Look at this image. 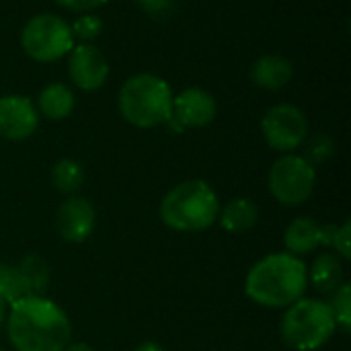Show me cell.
Segmentation results:
<instances>
[{"mask_svg":"<svg viewBox=\"0 0 351 351\" xmlns=\"http://www.w3.org/2000/svg\"><path fill=\"white\" fill-rule=\"evenodd\" d=\"M74 41L76 39L72 35L70 23L53 12L31 16L21 31L23 51L39 64H49L68 56L76 45Z\"/></svg>","mask_w":351,"mask_h":351,"instance_id":"8992f818","label":"cell"},{"mask_svg":"<svg viewBox=\"0 0 351 351\" xmlns=\"http://www.w3.org/2000/svg\"><path fill=\"white\" fill-rule=\"evenodd\" d=\"M4 321H6V304L0 300V329L4 327Z\"/></svg>","mask_w":351,"mask_h":351,"instance_id":"f1b7e54d","label":"cell"},{"mask_svg":"<svg viewBox=\"0 0 351 351\" xmlns=\"http://www.w3.org/2000/svg\"><path fill=\"white\" fill-rule=\"evenodd\" d=\"M261 134L269 148L290 154L308 138V119L304 111L292 103L274 105L261 119Z\"/></svg>","mask_w":351,"mask_h":351,"instance_id":"ba28073f","label":"cell"},{"mask_svg":"<svg viewBox=\"0 0 351 351\" xmlns=\"http://www.w3.org/2000/svg\"><path fill=\"white\" fill-rule=\"evenodd\" d=\"M39 125V111L29 97L4 95L0 97V136L10 142L27 140Z\"/></svg>","mask_w":351,"mask_h":351,"instance_id":"8fae6325","label":"cell"},{"mask_svg":"<svg viewBox=\"0 0 351 351\" xmlns=\"http://www.w3.org/2000/svg\"><path fill=\"white\" fill-rule=\"evenodd\" d=\"M216 113L218 103L214 95L206 88L191 86L173 97V111L167 125L173 128L175 132L206 128L216 119Z\"/></svg>","mask_w":351,"mask_h":351,"instance_id":"9c48e42d","label":"cell"},{"mask_svg":"<svg viewBox=\"0 0 351 351\" xmlns=\"http://www.w3.org/2000/svg\"><path fill=\"white\" fill-rule=\"evenodd\" d=\"M134 351H165V348L158 346V343H154V341H144V343H140Z\"/></svg>","mask_w":351,"mask_h":351,"instance_id":"4316f807","label":"cell"},{"mask_svg":"<svg viewBox=\"0 0 351 351\" xmlns=\"http://www.w3.org/2000/svg\"><path fill=\"white\" fill-rule=\"evenodd\" d=\"M173 90L171 84L150 72H140L130 76L119 88V113L121 117L142 130L162 125L171 119L173 111Z\"/></svg>","mask_w":351,"mask_h":351,"instance_id":"277c9868","label":"cell"},{"mask_svg":"<svg viewBox=\"0 0 351 351\" xmlns=\"http://www.w3.org/2000/svg\"><path fill=\"white\" fill-rule=\"evenodd\" d=\"M308 269L290 253H274L259 259L247 274L245 294L263 308H288L304 298Z\"/></svg>","mask_w":351,"mask_h":351,"instance_id":"7a4b0ae2","label":"cell"},{"mask_svg":"<svg viewBox=\"0 0 351 351\" xmlns=\"http://www.w3.org/2000/svg\"><path fill=\"white\" fill-rule=\"evenodd\" d=\"M21 298H25V288L16 265L0 263V300L10 306Z\"/></svg>","mask_w":351,"mask_h":351,"instance_id":"44dd1931","label":"cell"},{"mask_svg":"<svg viewBox=\"0 0 351 351\" xmlns=\"http://www.w3.org/2000/svg\"><path fill=\"white\" fill-rule=\"evenodd\" d=\"M313 288L321 294H333L343 284V265L335 253H321L308 269Z\"/></svg>","mask_w":351,"mask_h":351,"instance_id":"e0dca14e","label":"cell"},{"mask_svg":"<svg viewBox=\"0 0 351 351\" xmlns=\"http://www.w3.org/2000/svg\"><path fill=\"white\" fill-rule=\"evenodd\" d=\"M251 82L263 90H282L294 76V66L286 56L265 53L251 66Z\"/></svg>","mask_w":351,"mask_h":351,"instance_id":"4fadbf2b","label":"cell"},{"mask_svg":"<svg viewBox=\"0 0 351 351\" xmlns=\"http://www.w3.org/2000/svg\"><path fill=\"white\" fill-rule=\"evenodd\" d=\"M0 351H4V350H2V348H0Z\"/></svg>","mask_w":351,"mask_h":351,"instance_id":"f546056e","label":"cell"},{"mask_svg":"<svg viewBox=\"0 0 351 351\" xmlns=\"http://www.w3.org/2000/svg\"><path fill=\"white\" fill-rule=\"evenodd\" d=\"M56 2H58L62 8H66V10H70V12H80V14L93 12L95 8L107 4V0H56Z\"/></svg>","mask_w":351,"mask_h":351,"instance_id":"d4e9b609","label":"cell"},{"mask_svg":"<svg viewBox=\"0 0 351 351\" xmlns=\"http://www.w3.org/2000/svg\"><path fill=\"white\" fill-rule=\"evenodd\" d=\"M68 76L80 90H99L109 78V62L105 53L90 43L74 45L68 53Z\"/></svg>","mask_w":351,"mask_h":351,"instance_id":"30bf717a","label":"cell"},{"mask_svg":"<svg viewBox=\"0 0 351 351\" xmlns=\"http://www.w3.org/2000/svg\"><path fill=\"white\" fill-rule=\"evenodd\" d=\"M19 276L23 280L25 296H43L49 286V267L43 257L27 255L19 265Z\"/></svg>","mask_w":351,"mask_h":351,"instance_id":"ac0fdd59","label":"cell"},{"mask_svg":"<svg viewBox=\"0 0 351 351\" xmlns=\"http://www.w3.org/2000/svg\"><path fill=\"white\" fill-rule=\"evenodd\" d=\"M325 247L335 249V255L339 259L351 257V222L343 224H325Z\"/></svg>","mask_w":351,"mask_h":351,"instance_id":"7402d4cb","label":"cell"},{"mask_svg":"<svg viewBox=\"0 0 351 351\" xmlns=\"http://www.w3.org/2000/svg\"><path fill=\"white\" fill-rule=\"evenodd\" d=\"M220 212L216 191L202 179H189L175 185L160 202V220L177 232L208 230Z\"/></svg>","mask_w":351,"mask_h":351,"instance_id":"3957f363","label":"cell"},{"mask_svg":"<svg viewBox=\"0 0 351 351\" xmlns=\"http://www.w3.org/2000/svg\"><path fill=\"white\" fill-rule=\"evenodd\" d=\"M284 245L288 253L296 257L315 253L319 247H325V224H319L308 216H300L286 228Z\"/></svg>","mask_w":351,"mask_h":351,"instance_id":"5bb4252c","label":"cell"},{"mask_svg":"<svg viewBox=\"0 0 351 351\" xmlns=\"http://www.w3.org/2000/svg\"><path fill=\"white\" fill-rule=\"evenodd\" d=\"M51 185L66 195H74L84 185V169L74 158H60L51 167Z\"/></svg>","mask_w":351,"mask_h":351,"instance_id":"d6986e66","label":"cell"},{"mask_svg":"<svg viewBox=\"0 0 351 351\" xmlns=\"http://www.w3.org/2000/svg\"><path fill=\"white\" fill-rule=\"evenodd\" d=\"M95 208L86 197L68 195L56 212V228L66 243H84L95 230Z\"/></svg>","mask_w":351,"mask_h":351,"instance_id":"7c38bea8","label":"cell"},{"mask_svg":"<svg viewBox=\"0 0 351 351\" xmlns=\"http://www.w3.org/2000/svg\"><path fill=\"white\" fill-rule=\"evenodd\" d=\"M257 220H259L257 204L249 197H237L228 202L224 208H220L216 222H220V226L230 234H243L255 228Z\"/></svg>","mask_w":351,"mask_h":351,"instance_id":"2e32d148","label":"cell"},{"mask_svg":"<svg viewBox=\"0 0 351 351\" xmlns=\"http://www.w3.org/2000/svg\"><path fill=\"white\" fill-rule=\"evenodd\" d=\"M136 4L148 14H162L171 8L173 0H136Z\"/></svg>","mask_w":351,"mask_h":351,"instance_id":"484cf974","label":"cell"},{"mask_svg":"<svg viewBox=\"0 0 351 351\" xmlns=\"http://www.w3.org/2000/svg\"><path fill=\"white\" fill-rule=\"evenodd\" d=\"M74 105H76V95H74L72 86H68L64 82H49L41 88L35 107H37L39 115H43L51 121H62V119L70 117V113L74 111Z\"/></svg>","mask_w":351,"mask_h":351,"instance_id":"9a60e30c","label":"cell"},{"mask_svg":"<svg viewBox=\"0 0 351 351\" xmlns=\"http://www.w3.org/2000/svg\"><path fill=\"white\" fill-rule=\"evenodd\" d=\"M335 152V144L331 140L329 134H315L308 142H306V154L302 156L304 160H308L313 167L315 165H323L327 162Z\"/></svg>","mask_w":351,"mask_h":351,"instance_id":"603a6c76","label":"cell"},{"mask_svg":"<svg viewBox=\"0 0 351 351\" xmlns=\"http://www.w3.org/2000/svg\"><path fill=\"white\" fill-rule=\"evenodd\" d=\"M6 335L14 351H62L72 339V325L56 302L25 296L10 304Z\"/></svg>","mask_w":351,"mask_h":351,"instance_id":"6da1fadb","label":"cell"},{"mask_svg":"<svg viewBox=\"0 0 351 351\" xmlns=\"http://www.w3.org/2000/svg\"><path fill=\"white\" fill-rule=\"evenodd\" d=\"M317 183L315 167L298 154H284L280 156L267 175V187L276 202L288 208H296L304 204Z\"/></svg>","mask_w":351,"mask_h":351,"instance_id":"52a82bcc","label":"cell"},{"mask_svg":"<svg viewBox=\"0 0 351 351\" xmlns=\"http://www.w3.org/2000/svg\"><path fill=\"white\" fill-rule=\"evenodd\" d=\"M62 351H95V350H93L90 346H86V343H82V341H78V343H72V341H70V343H68V346H66Z\"/></svg>","mask_w":351,"mask_h":351,"instance_id":"83f0119b","label":"cell"},{"mask_svg":"<svg viewBox=\"0 0 351 351\" xmlns=\"http://www.w3.org/2000/svg\"><path fill=\"white\" fill-rule=\"evenodd\" d=\"M103 27H105V25H103V19L97 16V14H93V12L80 14V16L70 25L74 39H80L82 43H90L93 39H97V37L101 35Z\"/></svg>","mask_w":351,"mask_h":351,"instance_id":"cb8c5ba5","label":"cell"},{"mask_svg":"<svg viewBox=\"0 0 351 351\" xmlns=\"http://www.w3.org/2000/svg\"><path fill=\"white\" fill-rule=\"evenodd\" d=\"M331 306V313L335 317V325L337 329L348 335L351 331V286L350 284H341L333 294L331 300L327 302Z\"/></svg>","mask_w":351,"mask_h":351,"instance_id":"ffe728a7","label":"cell"},{"mask_svg":"<svg viewBox=\"0 0 351 351\" xmlns=\"http://www.w3.org/2000/svg\"><path fill=\"white\" fill-rule=\"evenodd\" d=\"M337 331L331 306L317 298H300L286 308L280 325L282 339L294 351L321 350Z\"/></svg>","mask_w":351,"mask_h":351,"instance_id":"5b68a950","label":"cell"}]
</instances>
